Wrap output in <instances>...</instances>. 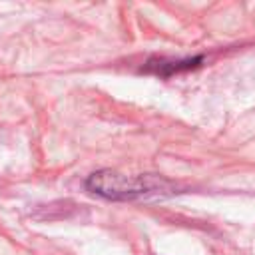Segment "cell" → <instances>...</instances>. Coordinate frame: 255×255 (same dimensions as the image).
Segmentation results:
<instances>
[{"label":"cell","mask_w":255,"mask_h":255,"mask_svg":"<svg viewBox=\"0 0 255 255\" xmlns=\"http://www.w3.org/2000/svg\"><path fill=\"white\" fill-rule=\"evenodd\" d=\"M86 187L92 193L102 195L106 199H114V201L169 195L175 189V185L165 177H157L151 173L124 175V173H116L110 169H102V171L92 173L86 179Z\"/></svg>","instance_id":"cell-1"},{"label":"cell","mask_w":255,"mask_h":255,"mask_svg":"<svg viewBox=\"0 0 255 255\" xmlns=\"http://www.w3.org/2000/svg\"><path fill=\"white\" fill-rule=\"evenodd\" d=\"M199 62H201V58H195V60H183V62H163V60H159L157 64L149 62L147 68H149V70H155L157 74H173V72H179V70L195 68Z\"/></svg>","instance_id":"cell-2"}]
</instances>
